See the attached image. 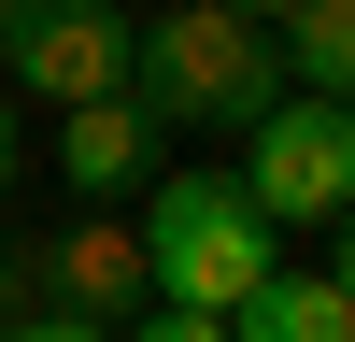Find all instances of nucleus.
I'll return each instance as SVG.
<instances>
[{
  "mask_svg": "<svg viewBox=\"0 0 355 342\" xmlns=\"http://www.w3.org/2000/svg\"><path fill=\"white\" fill-rule=\"evenodd\" d=\"M114 100L142 114V129H256V114L284 100V57L270 28H242L227 0H171V15H128V86Z\"/></svg>",
  "mask_w": 355,
  "mask_h": 342,
  "instance_id": "f257e3e1",
  "label": "nucleus"
},
{
  "mask_svg": "<svg viewBox=\"0 0 355 342\" xmlns=\"http://www.w3.org/2000/svg\"><path fill=\"white\" fill-rule=\"evenodd\" d=\"M128 243H142V271H157V314H242L256 285L284 271V243L242 200V171H185V157L128 200Z\"/></svg>",
  "mask_w": 355,
  "mask_h": 342,
  "instance_id": "f03ea898",
  "label": "nucleus"
},
{
  "mask_svg": "<svg viewBox=\"0 0 355 342\" xmlns=\"http://www.w3.org/2000/svg\"><path fill=\"white\" fill-rule=\"evenodd\" d=\"M242 200L270 214V243H284V228H327L341 200H355V114L284 86V100L242 129Z\"/></svg>",
  "mask_w": 355,
  "mask_h": 342,
  "instance_id": "7ed1b4c3",
  "label": "nucleus"
},
{
  "mask_svg": "<svg viewBox=\"0 0 355 342\" xmlns=\"http://www.w3.org/2000/svg\"><path fill=\"white\" fill-rule=\"evenodd\" d=\"M0 86L28 100H114L128 86V15L114 0H0Z\"/></svg>",
  "mask_w": 355,
  "mask_h": 342,
  "instance_id": "20e7f679",
  "label": "nucleus"
},
{
  "mask_svg": "<svg viewBox=\"0 0 355 342\" xmlns=\"http://www.w3.org/2000/svg\"><path fill=\"white\" fill-rule=\"evenodd\" d=\"M28 314H71V328H128L157 314V271H142L128 214H71L43 256H28Z\"/></svg>",
  "mask_w": 355,
  "mask_h": 342,
  "instance_id": "39448f33",
  "label": "nucleus"
},
{
  "mask_svg": "<svg viewBox=\"0 0 355 342\" xmlns=\"http://www.w3.org/2000/svg\"><path fill=\"white\" fill-rule=\"evenodd\" d=\"M157 171H171V142L142 129L128 100H71V114H57V186H71V200H142Z\"/></svg>",
  "mask_w": 355,
  "mask_h": 342,
  "instance_id": "423d86ee",
  "label": "nucleus"
},
{
  "mask_svg": "<svg viewBox=\"0 0 355 342\" xmlns=\"http://www.w3.org/2000/svg\"><path fill=\"white\" fill-rule=\"evenodd\" d=\"M227 342H355V300L327 271H270L242 314H227Z\"/></svg>",
  "mask_w": 355,
  "mask_h": 342,
  "instance_id": "0eeeda50",
  "label": "nucleus"
},
{
  "mask_svg": "<svg viewBox=\"0 0 355 342\" xmlns=\"http://www.w3.org/2000/svg\"><path fill=\"white\" fill-rule=\"evenodd\" d=\"M270 57H284L299 100H341V114H355V0H299V15L270 28Z\"/></svg>",
  "mask_w": 355,
  "mask_h": 342,
  "instance_id": "6e6552de",
  "label": "nucleus"
},
{
  "mask_svg": "<svg viewBox=\"0 0 355 342\" xmlns=\"http://www.w3.org/2000/svg\"><path fill=\"white\" fill-rule=\"evenodd\" d=\"M114 342H227V314H128Z\"/></svg>",
  "mask_w": 355,
  "mask_h": 342,
  "instance_id": "1a4fd4ad",
  "label": "nucleus"
},
{
  "mask_svg": "<svg viewBox=\"0 0 355 342\" xmlns=\"http://www.w3.org/2000/svg\"><path fill=\"white\" fill-rule=\"evenodd\" d=\"M0 342H114V328H71V314H15Z\"/></svg>",
  "mask_w": 355,
  "mask_h": 342,
  "instance_id": "9d476101",
  "label": "nucleus"
},
{
  "mask_svg": "<svg viewBox=\"0 0 355 342\" xmlns=\"http://www.w3.org/2000/svg\"><path fill=\"white\" fill-rule=\"evenodd\" d=\"M327 285H341V300H355V200H341V214H327Z\"/></svg>",
  "mask_w": 355,
  "mask_h": 342,
  "instance_id": "9b49d317",
  "label": "nucleus"
},
{
  "mask_svg": "<svg viewBox=\"0 0 355 342\" xmlns=\"http://www.w3.org/2000/svg\"><path fill=\"white\" fill-rule=\"evenodd\" d=\"M15 314H28V256L0 243V328H15Z\"/></svg>",
  "mask_w": 355,
  "mask_h": 342,
  "instance_id": "f8f14e48",
  "label": "nucleus"
},
{
  "mask_svg": "<svg viewBox=\"0 0 355 342\" xmlns=\"http://www.w3.org/2000/svg\"><path fill=\"white\" fill-rule=\"evenodd\" d=\"M15 157H28V129H15V100H0V200H15Z\"/></svg>",
  "mask_w": 355,
  "mask_h": 342,
  "instance_id": "ddd939ff",
  "label": "nucleus"
},
{
  "mask_svg": "<svg viewBox=\"0 0 355 342\" xmlns=\"http://www.w3.org/2000/svg\"><path fill=\"white\" fill-rule=\"evenodd\" d=\"M227 15H242V28H284V15H299V0H227Z\"/></svg>",
  "mask_w": 355,
  "mask_h": 342,
  "instance_id": "4468645a",
  "label": "nucleus"
}]
</instances>
